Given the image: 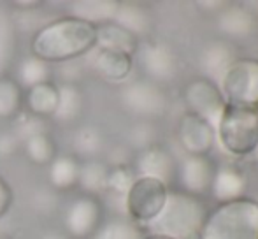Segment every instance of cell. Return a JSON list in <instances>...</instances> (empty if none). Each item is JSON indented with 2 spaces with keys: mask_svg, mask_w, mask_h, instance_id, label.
<instances>
[{
  "mask_svg": "<svg viewBox=\"0 0 258 239\" xmlns=\"http://www.w3.org/2000/svg\"><path fill=\"white\" fill-rule=\"evenodd\" d=\"M18 53V28L14 18L0 4V78H6Z\"/></svg>",
  "mask_w": 258,
  "mask_h": 239,
  "instance_id": "obj_21",
  "label": "cell"
},
{
  "mask_svg": "<svg viewBox=\"0 0 258 239\" xmlns=\"http://www.w3.org/2000/svg\"><path fill=\"white\" fill-rule=\"evenodd\" d=\"M27 111L35 118H53L58 106V86L48 81L42 85L32 86L23 97Z\"/></svg>",
  "mask_w": 258,
  "mask_h": 239,
  "instance_id": "obj_20",
  "label": "cell"
},
{
  "mask_svg": "<svg viewBox=\"0 0 258 239\" xmlns=\"http://www.w3.org/2000/svg\"><path fill=\"white\" fill-rule=\"evenodd\" d=\"M118 9L119 2L116 0H74L69 4V16L99 27L114 21Z\"/></svg>",
  "mask_w": 258,
  "mask_h": 239,
  "instance_id": "obj_15",
  "label": "cell"
},
{
  "mask_svg": "<svg viewBox=\"0 0 258 239\" xmlns=\"http://www.w3.org/2000/svg\"><path fill=\"white\" fill-rule=\"evenodd\" d=\"M104 223V208L100 201L92 195L74 199L65 209L63 227L72 239H92Z\"/></svg>",
  "mask_w": 258,
  "mask_h": 239,
  "instance_id": "obj_9",
  "label": "cell"
},
{
  "mask_svg": "<svg viewBox=\"0 0 258 239\" xmlns=\"http://www.w3.org/2000/svg\"><path fill=\"white\" fill-rule=\"evenodd\" d=\"M136 172L144 178H155L169 187V183L177 174V164L165 146L151 144L137 153Z\"/></svg>",
  "mask_w": 258,
  "mask_h": 239,
  "instance_id": "obj_12",
  "label": "cell"
},
{
  "mask_svg": "<svg viewBox=\"0 0 258 239\" xmlns=\"http://www.w3.org/2000/svg\"><path fill=\"white\" fill-rule=\"evenodd\" d=\"M134 69V56L114 49H100L93 60V71L109 83L125 81Z\"/></svg>",
  "mask_w": 258,
  "mask_h": 239,
  "instance_id": "obj_14",
  "label": "cell"
},
{
  "mask_svg": "<svg viewBox=\"0 0 258 239\" xmlns=\"http://www.w3.org/2000/svg\"><path fill=\"white\" fill-rule=\"evenodd\" d=\"M218 86L225 104L258 113V58H235Z\"/></svg>",
  "mask_w": 258,
  "mask_h": 239,
  "instance_id": "obj_5",
  "label": "cell"
},
{
  "mask_svg": "<svg viewBox=\"0 0 258 239\" xmlns=\"http://www.w3.org/2000/svg\"><path fill=\"white\" fill-rule=\"evenodd\" d=\"M51 78V67L46 62L35 58V56H28V58L21 60L18 65V85L21 88H32V86L48 83Z\"/></svg>",
  "mask_w": 258,
  "mask_h": 239,
  "instance_id": "obj_28",
  "label": "cell"
},
{
  "mask_svg": "<svg viewBox=\"0 0 258 239\" xmlns=\"http://www.w3.org/2000/svg\"><path fill=\"white\" fill-rule=\"evenodd\" d=\"M23 107V88L16 79L0 78V119H13Z\"/></svg>",
  "mask_w": 258,
  "mask_h": 239,
  "instance_id": "obj_27",
  "label": "cell"
},
{
  "mask_svg": "<svg viewBox=\"0 0 258 239\" xmlns=\"http://www.w3.org/2000/svg\"><path fill=\"white\" fill-rule=\"evenodd\" d=\"M85 109V95L76 83H61L58 86V106L53 119L58 123H72L81 116Z\"/></svg>",
  "mask_w": 258,
  "mask_h": 239,
  "instance_id": "obj_22",
  "label": "cell"
},
{
  "mask_svg": "<svg viewBox=\"0 0 258 239\" xmlns=\"http://www.w3.org/2000/svg\"><path fill=\"white\" fill-rule=\"evenodd\" d=\"M23 151L35 165H49L56 157V144L46 130L35 132L23 139Z\"/></svg>",
  "mask_w": 258,
  "mask_h": 239,
  "instance_id": "obj_25",
  "label": "cell"
},
{
  "mask_svg": "<svg viewBox=\"0 0 258 239\" xmlns=\"http://www.w3.org/2000/svg\"><path fill=\"white\" fill-rule=\"evenodd\" d=\"M214 172H216V169H214V164L209 157L186 155L177 165L176 178L179 180L184 194L199 197V195H204L207 190H211Z\"/></svg>",
  "mask_w": 258,
  "mask_h": 239,
  "instance_id": "obj_13",
  "label": "cell"
},
{
  "mask_svg": "<svg viewBox=\"0 0 258 239\" xmlns=\"http://www.w3.org/2000/svg\"><path fill=\"white\" fill-rule=\"evenodd\" d=\"M18 144H20V136L18 134H11V132L0 134V155L14 153Z\"/></svg>",
  "mask_w": 258,
  "mask_h": 239,
  "instance_id": "obj_33",
  "label": "cell"
},
{
  "mask_svg": "<svg viewBox=\"0 0 258 239\" xmlns=\"http://www.w3.org/2000/svg\"><path fill=\"white\" fill-rule=\"evenodd\" d=\"M206 216V206L199 197L183 190H169L163 209L148 229L172 239H199Z\"/></svg>",
  "mask_w": 258,
  "mask_h": 239,
  "instance_id": "obj_2",
  "label": "cell"
},
{
  "mask_svg": "<svg viewBox=\"0 0 258 239\" xmlns=\"http://www.w3.org/2000/svg\"><path fill=\"white\" fill-rule=\"evenodd\" d=\"M13 199H14V194L11 190L9 183L0 176V218L9 211L11 204H13Z\"/></svg>",
  "mask_w": 258,
  "mask_h": 239,
  "instance_id": "obj_32",
  "label": "cell"
},
{
  "mask_svg": "<svg viewBox=\"0 0 258 239\" xmlns=\"http://www.w3.org/2000/svg\"><path fill=\"white\" fill-rule=\"evenodd\" d=\"M79 160L76 155H56L49 164V183L54 190L65 192L78 185Z\"/></svg>",
  "mask_w": 258,
  "mask_h": 239,
  "instance_id": "obj_23",
  "label": "cell"
},
{
  "mask_svg": "<svg viewBox=\"0 0 258 239\" xmlns=\"http://www.w3.org/2000/svg\"><path fill=\"white\" fill-rule=\"evenodd\" d=\"M72 146L79 155L85 157H95L104 148V134L95 125H83L74 132Z\"/></svg>",
  "mask_w": 258,
  "mask_h": 239,
  "instance_id": "obj_30",
  "label": "cell"
},
{
  "mask_svg": "<svg viewBox=\"0 0 258 239\" xmlns=\"http://www.w3.org/2000/svg\"><path fill=\"white\" fill-rule=\"evenodd\" d=\"M114 23L121 25L123 28H126L128 32H132L134 35H143L150 30L151 21L148 13L134 2H119L118 14L114 18Z\"/></svg>",
  "mask_w": 258,
  "mask_h": 239,
  "instance_id": "obj_26",
  "label": "cell"
},
{
  "mask_svg": "<svg viewBox=\"0 0 258 239\" xmlns=\"http://www.w3.org/2000/svg\"><path fill=\"white\" fill-rule=\"evenodd\" d=\"M97 46L100 49H114V51H123L134 56L141 44L137 35L123 28L121 25L109 21L97 27Z\"/></svg>",
  "mask_w": 258,
  "mask_h": 239,
  "instance_id": "obj_18",
  "label": "cell"
},
{
  "mask_svg": "<svg viewBox=\"0 0 258 239\" xmlns=\"http://www.w3.org/2000/svg\"><path fill=\"white\" fill-rule=\"evenodd\" d=\"M256 16L239 4L228 6L218 16V30L230 39H246L255 32Z\"/></svg>",
  "mask_w": 258,
  "mask_h": 239,
  "instance_id": "obj_16",
  "label": "cell"
},
{
  "mask_svg": "<svg viewBox=\"0 0 258 239\" xmlns=\"http://www.w3.org/2000/svg\"><path fill=\"white\" fill-rule=\"evenodd\" d=\"M199 239H258V201L241 197L218 204L206 216Z\"/></svg>",
  "mask_w": 258,
  "mask_h": 239,
  "instance_id": "obj_3",
  "label": "cell"
},
{
  "mask_svg": "<svg viewBox=\"0 0 258 239\" xmlns=\"http://www.w3.org/2000/svg\"><path fill=\"white\" fill-rule=\"evenodd\" d=\"M246 178L242 172H239L234 167H220L214 172L213 183H211V192L213 197L216 199L220 204L223 202H230L235 199L244 197L246 190Z\"/></svg>",
  "mask_w": 258,
  "mask_h": 239,
  "instance_id": "obj_19",
  "label": "cell"
},
{
  "mask_svg": "<svg viewBox=\"0 0 258 239\" xmlns=\"http://www.w3.org/2000/svg\"><path fill=\"white\" fill-rule=\"evenodd\" d=\"M216 139L234 157L251 155L258 143V113L227 104L216 125Z\"/></svg>",
  "mask_w": 258,
  "mask_h": 239,
  "instance_id": "obj_4",
  "label": "cell"
},
{
  "mask_svg": "<svg viewBox=\"0 0 258 239\" xmlns=\"http://www.w3.org/2000/svg\"><path fill=\"white\" fill-rule=\"evenodd\" d=\"M97 46V27L72 16L46 23L32 39V56L46 64H61L86 55Z\"/></svg>",
  "mask_w": 258,
  "mask_h": 239,
  "instance_id": "obj_1",
  "label": "cell"
},
{
  "mask_svg": "<svg viewBox=\"0 0 258 239\" xmlns=\"http://www.w3.org/2000/svg\"><path fill=\"white\" fill-rule=\"evenodd\" d=\"M143 229L128 218H111L99 227L92 239H143Z\"/></svg>",
  "mask_w": 258,
  "mask_h": 239,
  "instance_id": "obj_29",
  "label": "cell"
},
{
  "mask_svg": "<svg viewBox=\"0 0 258 239\" xmlns=\"http://www.w3.org/2000/svg\"><path fill=\"white\" fill-rule=\"evenodd\" d=\"M169 187L155 178L137 176L125 195V211L137 225L148 227L160 215L167 201Z\"/></svg>",
  "mask_w": 258,
  "mask_h": 239,
  "instance_id": "obj_6",
  "label": "cell"
},
{
  "mask_svg": "<svg viewBox=\"0 0 258 239\" xmlns=\"http://www.w3.org/2000/svg\"><path fill=\"white\" fill-rule=\"evenodd\" d=\"M107 174L109 167L104 162L97 160V158H90L79 165L78 187L86 195H92V197L100 195L107 192Z\"/></svg>",
  "mask_w": 258,
  "mask_h": 239,
  "instance_id": "obj_24",
  "label": "cell"
},
{
  "mask_svg": "<svg viewBox=\"0 0 258 239\" xmlns=\"http://www.w3.org/2000/svg\"><path fill=\"white\" fill-rule=\"evenodd\" d=\"M235 60L234 49L230 44H227L225 41H214L204 46L201 53V69L204 71L202 78L211 79L213 83H220V79L223 78L225 71L232 65V62Z\"/></svg>",
  "mask_w": 258,
  "mask_h": 239,
  "instance_id": "obj_17",
  "label": "cell"
},
{
  "mask_svg": "<svg viewBox=\"0 0 258 239\" xmlns=\"http://www.w3.org/2000/svg\"><path fill=\"white\" fill-rule=\"evenodd\" d=\"M143 239H172L169 236H163V234H155V232H150L146 236H143Z\"/></svg>",
  "mask_w": 258,
  "mask_h": 239,
  "instance_id": "obj_35",
  "label": "cell"
},
{
  "mask_svg": "<svg viewBox=\"0 0 258 239\" xmlns=\"http://www.w3.org/2000/svg\"><path fill=\"white\" fill-rule=\"evenodd\" d=\"M139 64L144 74L153 83L172 81L179 72V60L170 48L160 42H146L139 46Z\"/></svg>",
  "mask_w": 258,
  "mask_h": 239,
  "instance_id": "obj_11",
  "label": "cell"
},
{
  "mask_svg": "<svg viewBox=\"0 0 258 239\" xmlns=\"http://www.w3.org/2000/svg\"><path fill=\"white\" fill-rule=\"evenodd\" d=\"M183 97L188 113L206 119L216 130L221 113L227 106L220 86L207 78H195L186 85Z\"/></svg>",
  "mask_w": 258,
  "mask_h": 239,
  "instance_id": "obj_8",
  "label": "cell"
},
{
  "mask_svg": "<svg viewBox=\"0 0 258 239\" xmlns=\"http://www.w3.org/2000/svg\"><path fill=\"white\" fill-rule=\"evenodd\" d=\"M199 6L201 7H223L225 4H221V2H199Z\"/></svg>",
  "mask_w": 258,
  "mask_h": 239,
  "instance_id": "obj_36",
  "label": "cell"
},
{
  "mask_svg": "<svg viewBox=\"0 0 258 239\" xmlns=\"http://www.w3.org/2000/svg\"><path fill=\"white\" fill-rule=\"evenodd\" d=\"M136 181V172L128 165H112L109 167L107 174V192L121 195L125 199L126 192L130 190L132 183Z\"/></svg>",
  "mask_w": 258,
  "mask_h": 239,
  "instance_id": "obj_31",
  "label": "cell"
},
{
  "mask_svg": "<svg viewBox=\"0 0 258 239\" xmlns=\"http://www.w3.org/2000/svg\"><path fill=\"white\" fill-rule=\"evenodd\" d=\"M176 136L181 148L188 155H195V157H207L216 143L214 127L191 113H184L179 118Z\"/></svg>",
  "mask_w": 258,
  "mask_h": 239,
  "instance_id": "obj_10",
  "label": "cell"
},
{
  "mask_svg": "<svg viewBox=\"0 0 258 239\" xmlns=\"http://www.w3.org/2000/svg\"><path fill=\"white\" fill-rule=\"evenodd\" d=\"M121 104L139 118H158L169 107V99L158 83L139 79L121 90Z\"/></svg>",
  "mask_w": 258,
  "mask_h": 239,
  "instance_id": "obj_7",
  "label": "cell"
},
{
  "mask_svg": "<svg viewBox=\"0 0 258 239\" xmlns=\"http://www.w3.org/2000/svg\"><path fill=\"white\" fill-rule=\"evenodd\" d=\"M253 157H255V162H256V164H258V143H256V146H255V150H253Z\"/></svg>",
  "mask_w": 258,
  "mask_h": 239,
  "instance_id": "obj_37",
  "label": "cell"
},
{
  "mask_svg": "<svg viewBox=\"0 0 258 239\" xmlns=\"http://www.w3.org/2000/svg\"><path fill=\"white\" fill-rule=\"evenodd\" d=\"M41 239H69V236L61 232H46V234H42Z\"/></svg>",
  "mask_w": 258,
  "mask_h": 239,
  "instance_id": "obj_34",
  "label": "cell"
}]
</instances>
